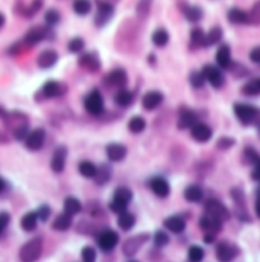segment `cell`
<instances>
[{
	"label": "cell",
	"instance_id": "6da1fadb",
	"mask_svg": "<svg viewBox=\"0 0 260 262\" xmlns=\"http://www.w3.org/2000/svg\"><path fill=\"white\" fill-rule=\"evenodd\" d=\"M3 122L15 140H23L28 136L29 121H28V116L25 113H21V111L6 113V116L3 117Z\"/></svg>",
	"mask_w": 260,
	"mask_h": 262
},
{
	"label": "cell",
	"instance_id": "7a4b0ae2",
	"mask_svg": "<svg viewBox=\"0 0 260 262\" xmlns=\"http://www.w3.org/2000/svg\"><path fill=\"white\" fill-rule=\"evenodd\" d=\"M132 200V190L127 186H121V187H117L114 190V194H113V200L110 203V209L117 213L119 215L121 212L127 210L128 204L131 203Z\"/></svg>",
	"mask_w": 260,
	"mask_h": 262
},
{
	"label": "cell",
	"instance_id": "3957f363",
	"mask_svg": "<svg viewBox=\"0 0 260 262\" xmlns=\"http://www.w3.org/2000/svg\"><path fill=\"white\" fill-rule=\"evenodd\" d=\"M43 253V241L40 238H32L28 243H25L21 246L20 252H18V258L20 261L25 262H32L37 261Z\"/></svg>",
	"mask_w": 260,
	"mask_h": 262
},
{
	"label": "cell",
	"instance_id": "277c9868",
	"mask_svg": "<svg viewBox=\"0 0 260 262\" xmlns=\"http://www.w3.org/2000/svg\"><path fill=\"white\" fill-rule=\"evenodd\" d=\"M84 107L91 116H101L105 110V101L99 90H91L85 99H84Z\"/></svg>",
	"mask_w": 260,
	"mask_h": 262
},
{
	"label": "cell",
	"instance_id": "5b68a950",
	"mask_svg": "<svg viewBox=\"0 0 260 262\" xmlns=\"http://www.w3.org/2000/svg\"><path fill=\"white\" fill-rule=\"evenodd\" d=\"M204 209H205V213H208V215H211V217H215L216 220H219L222 223L230 220V210L227 209V206L222 204L221 201L215 200V198L207 200Z\"/></svg>",
	"mask_w": 260,
	"mask_h": 262
},
{
	"label": "cell",
	"instance_id": "8992f818",
	"mask_svg": "<svg viewBox=\"0 0 260 262\" xmlns=\"http://www.w3.org/2000/svg\"><path fill=\"white\" fill-rule=\"evenodd\" d=\"M96 241H98V246L102 252L108 253L111 252L117 244H119V235H117V232L111 230V229H105L102 232L98 233V238H96Z\"/></svg>",
	"mask_w": 260,
	"mask_h": 262
},
{
	"label": "cell",
	"instance_id": "52a82bcc",
	"mask_svg": "<svg viewBox=\"0 0 260 262\" xmlns=\"http://www.w3.org/2000/svg\"><path fill=\"white\" fill-rule=\"evenodd\" d=\"M149 240V235L148 233H141V235H135V236H131L128 240L124 243L122 246V252L127 258H132L138 250L140 247L143 246L146 241Z\"/></svg>",
	"mask_w": 260,
	"mask_h": 262
},
{
	"label": "cell",
	"instance_id": "ba28073f",
	"mask_svg": "<svg viewBox=\"0 0 260 262\" xmlns=\"http://www.w3.org/2000/svg\"><path fill=\"white\" fill-rule=\"evenodd\" d=\"M47 37H49V29L43 28V26H35V28H31L26 32V35L23 37L21 43H23V46H26V47H32V46L40 44Z\"/></svg>",
	"mask_w": 260,
	"mask_h": 262
},
{
	"label": "cell",
	"instance_id": "9c48e42d",
	"mask_svg": "<svg viewBox=\"0 0 260 262\" xmlns=\"http://www.w3.org/2000/svg\"><path fill=\"white\" fill-rule=\"evenodd\" d=\"M233 110H234L236 117H238L239 121L245 125L254 122V119L259 116V110L253 105H248V104H234Z\"/></svg>",
	"mask_w": 260,
	"mask_h": 262
},
{
	"label": "cell",
	"instance_id": "30bf717a",
	"mask_svg": "<svg viewBox=\"0 0 260 262\" xmlns=\"http://www.w3.org/2000/svg\"><path fill=\"white\" fill-rule=\"evenodd\" d=\"M231 198L234 201L236 206V213L242 221H250L251 218L247 215V201H245V192L242 190V187H233L231 189Z\"/></svg>",
	"mask_w": 260,
	"mask_h": 262
},
{
	"label": "cell",
	"instance_id": "8fae6325",
	"mask_svg": "<svg viewBox=\"0 0 260 262\" xmlns=\"http://www.w3.org/2000/svg\"><path fill=\"white\" fill-rule=\"evenodd\" d=\"M78 64L90 74H96L101 70V60L94 52H85L78 58Z\"/></svg>",
	"mask_w": 260,
	"mask_h": 262
},
{
	"label": "cell",
	"instance_id": "7c38bea8",
	"mask_svg": "<svg viewBox=\"0 0 260 262\" xmlns=\"http://www.w3.org/2000/svg\"><path fill=\"white\" fill-rule=\"evenodd\" d=\"M96 5H98V12H96L94 23H96L98 26H104L105 23L113 17L114 6L110 2H107V0H96Z\"/></svg>",
	"mask_w": 260,
	"mask_h": 262
},
{
	"label": "cell",
	"instance_id": "4fadbf2b",
	"mask_svg": "<svg viewBox=\"0 0 260 262\" xmlns=\"http://www.w3.org/2000/svg\"><path fill=\"white\" fill-rule=\"evenodd\" d=\"M44 140H46V131L43 128H37L25 137V144L29 151H38L43 148Z\"/></svg>",
	"mask_w": 260,
	"mask_h": 262
},
{
	"label": "cell",
	"instance_id": "5bb4252c",
	"mask_svg": "<svg viewBox=\"0 0 260 262\" xmlns=\"http://www.w3.org/2000/svg\"><path fill=\"white\" fill-rule=\"evenodd\" d=\"M202 74H204V77H205V81H208V84L211 86V87H215V88H221L222 86H224V75H222V72L218 69V67H213V66H210V64H207V66H204V69H202Z\"/></svg>",
	"mask_w": 260,
	"mask_h": 262
},
{
	"label": "cell",
	"instance_id": "9a60e30c",
	"mask_svg": "<svg viewBox=\"0 0 260 262\" xmlns=\"http://www.w3.org/2000/svg\"><path fill=\"white\" fill-rule=\"evenodd\" d=\"M128 83V75L124 69H114L105 77V84L114 88H124Z\"/></svg>",
	"mask_w": 260,
	"mask_h": 262
},
{
	"label": "cell",
	"instance_id": "2e32d148",
	"mask_svg": "<svg viewBox=\"0 0 260 262\" xmlns=\"http://www.w3.org/2000/svg\"><path fill=\"white\" fill-rule=\"evenodd\" d=\"M65 91H67V86L60 81H47L41 88L44 98H60L63 94H65Z\"/></svg>",
	"mask_w": 260,
	"mask_h": 262
},
{
	"label": "cell",
	"instance_id": "e0dca14e",
	"mask_svg": "<svg viewBox=\"0 0 260 262\" xmlns=\"http://www.w3.org/2000/svg\"><path fill=\"white\" fill-rule=\"evenodd\" d=\"M239 255V247L234 246L233 243L222 241L216 247V258L219 261H231Z\"/></svg>",
	"mask_w": 260,
	"mask_h": 262
},
{
	"label": "cell",
	"instance_id": "ac0fdd59",
	"mask_svg": "<svg viewBox=\"0 0 260 262\" xmlns=\"http://www.w3.org/2000/svg\"><path fill=\"white\" fill-rule=\"evenodd\" d=\"M65 159H67V148L64 145L58 147L54 154H52V159H51V168L54 173L60 174L64 171L65 168Z\"/></svg>",
	"mask_w": 260,
	"mask_h": 262
},
{
	"label": "cell",
	"instance_id": "d6986e66",
	"mask_svg": "<svg viewBox=\"0 0 260 262\" xmlns=\"http://www.w3.org/2000/svg\"><path fill=\"white\" fill-rule=\"evenodd\" d=\"M191 134L192 137L196 140V142H201V144H205V142H208L211 139V134H213V131H211V128L204 124V122H196L191 127Z\"/></svg>",
	"mask_w": 260,
	"mask_h": 262
},
{
	"label": "cell",
	"instance_id": "ffe728a7",
	"mask_svg": "<svg viewBox=\"0 0 260 262\" xmlns=\"http://www.w3.org/2000/svg\"><path fill=\"white\" fill-rule=\"evenodd\" d=\"M149 187H151L152 192L160 198H166L171 194V186H169L168 180L163 178V177H154L149 181Z\"/></svg>",
	"mask_w": 260,
	"mask_h": 262
},
{
	"label": "cell",
	"instance_id": "44dd1931",
	"mask_svg": "<svg viewBox=\"0 0 260 262\" xmlns=\"http://www.w3.org/2000/svg\"><path fill=\"white\" fill-rule=\"evenodd\" d=\"M164 96H163V93L158 91V90H151L148 93L143 94V98H141V105H143L145 110H155L157 107L161 105Z\"/></svg>",
	"mask_w": 260,
	"mask_h": 262
},
{
	"label": "cell",
	"instance_id": "7402d4cb",
	"mask_svg": "<svg viewBox=\"0 0 260 262\" xmlns=\"http://www.w3.org/2000/svg\"><path fill=\"white\" fill-rule=\"evenodd\" d=\"M127 147L122 145V144H108L107 148H105V154H107V159L113 163H117V162H122L125 157H127Z\"/></svg>",
	"mask_w": 260,
	"mask_h": 262
},
{
	"label": "cell",
	"instance_id": "603a6c76",
	"mask_svg": "<svg viewBox=\"0 0 260 262\" xmlns=\"http://www.w3.org/2000/svg\"><path fill=\"white\" fill-rule=\"evenodd\" d=\"M198 122V116L194 110L191 108H183L178 114V128L186 130V128H191L194 124Z\"/></svg>",
	"mask_w": 260,
	"mask_h": 262
},
{
	"label": "cell",
	"instance_id": "cb8c5ba5",
	"mask_svg": "<svg viewBox=\"0 0 260 262\" xmlns=\"http://www.w3.org/2000/svg\"><path fill=\"white\" fill-rule=\"evenodd\" d=\"M199 227L205 232V233H213L216 235L221 229H222V221L216 220L215 217L208 215V213H205V215L199 220Z\"/></svg>",
	"mask_w": 260,
	"mask_h": 262
},
{
	"label": "cell",
	"instance_id": "d4e9b609",
	"mask_svg": "<svg viewBox=\"0 0 260 262\" xmlns=\"http://www.w3.org/2000/svg\"><path fill=\"white\" fill-rule=\"evenodd\" d=\"M57 61H58V54L52 49L43 51L37 58V64L40 69H51L57 64Z\"/></svg>",
	"mask_w": 260,
	"mask_h": 262
},
{
	"label": "cell",
	"instance_id": "484cf974",
	"mask_svg": "<svg viewBox=\"0 0 260 262\" xmlns=\"http://www.w3.org/2000/svg\"><path fill=\"white\" fill-rule=\"evenodd\" d=\"M216 63L221 69L231 67V49L228 44H222L216 52Z\"/></svg>",
	"mask_w": 260,
	"mask_h": 262
},
{
	"label": "cell",
	"instance_id": "4316f807",
	"mask_svg": "<svg viewBox=\"0 0 260 262\" xmlns=\"http://www.w3.org/2000/svg\"><path fill=\"white\" fill-rule=\"evenodd\" d=\"M38 215H37V210H31L28 213H25V215L21 217L20 220V227L25 230V232H32L37 229L38 226Z\"/></svg>",
	"mask_w": 260,
	"mask_h": 262
},
{
	"label": "cell",
	"instance_id": "83f0119b",
	"mask_svg": "<svg viewBox=\"0 0 260 262\" xmlns=\"http://www.w3.org/2000/svg\"><path fill=\"white\" fill-rule=\"evenodd\" d=\"M163 224H164V227H166L172 233H183L184 229H186V221L181 217H178V215L168 217L166 220L163 221Z\"/></svg>",
	"mask_w": 260,
	"mask_h": 262
},
{
	"label": "cell",
	"instance_id": "f1b7e54d",
	"mask_svg": "<svg viewBox=\"0 0 260 262\" xmlns=\"http://www.w3.org/2000/svg\"><path fill=\"white\" fill-rule=\"evenodd\" d=\"M134 93L131 91V90H127L125 87L124 88H121L119 91L116 93V96H114V102L119 105V107H122V108H127V107H130L132 102H134Z\"/></svg>",
	"mask_w": 260,
	"mask_h": 262
},
{
	"label": "cell",
	"instance_id": "f546056e",
	"mask_svg": "<svg viewBox=\"0 0 260 262\" xmlns=\"http://www.w3.org/2000/svg\"><path fill=\"white\" fill-rule=\"evenodd\" d=\"M184 198L189 203H199L204 198V192H202V187L198 184H191L184 189Z\"/></svg>",
	"mask_w": 260,
	"mask_h": 262
},
{
	"label": "cell",
	"instance_id": "4dcf8cb0",
	"mask_svg": "<svg viewBox=\"0 0 260 262\" xmlns=\"http://www.w3.org/2000/svg\"><path fill=\"white\" fill-rule=\"evenodd\" d=\"M227 17H228V21L233 23V25H245V23H248V12L239 8H231Z\"/></svg>",
	"mask_w": 260,
	"mask_h": 262
},
{
	"label": "cell",
	"instance_id": "1f68e13d",
	"mask_svg": "<svg viewBox=\"0 0 260 262\" xmlns=\"http://www.w3.org/2000/svg\"><path fill=\"white\" fill-rule=\"evenodd\" d=\"M134 224H135V217L132 215L131 212L124 210V212L119 213V218H117V226H119L122 230H125V232L131 230L134 227Z\"/></svg>",
	"mask_w": 260,
	"mask_h": 262
},
{
	"label": "cell",
	"instance_id": "d6a6232c",
	"mask_svg": "<svg viewBox=\"0 0 260 262\" xmlns=\"http://www.w3.org/2000/svg\"><path fill=\"white\" fill-rule=\"evenodd\" d=\"M70 227H72V215H68V213H65V212L60 213L52 223V229L58 230V232H64Z\"/></svg>",
	"mask_w": 260,
	"mask_h": 262
},
{
	"label": "cell",
	"instance_id": "836d02e7",
	"mask_svg": "<svg viewBox=\"0 0 260 262\" xmlns=\"http://www.w3.org/2000/svg\"><path fill=\"white\" fill-rule=\"evenodd\" d=\"M81 210H82V204L76 197H67L64 200V212L68 213V215L75 217Z\"/></svg>",
	"mask_w": 260,
	"mask_h": 262
},
{
	"label": "cell",
	"instance_id": "e575fe53",
	"mask_svg": "<svg viewBox=\"0 0 260 262\" xmlns=\"http://www.w3.org/2000/svg\"><path fill=\"white\" fill-rule=\"evenodd\" d=\"M78 171L84 178H94L96 171H98V166L90 160H82L78 166Z\"/></svg>",
	"mask_w": 260,
	"mask_h": 262
},
{
	"label": "cell",
	"instance_id": "d590c367",
	"mask_svg": "<svg viewBox=\"0 0 260 262\" xmlns=\"http://www.w3.org/2000/svg\"><path fill=\"white\" fill-rule=\"evenodd\" d=\"M245 154L248 156V159H250V162L254 165V170H253V178L254 180H257V181H260V156L253 150V148H247L245 150Z\"/></svg>",
	"mask_w": 260,
	"mask_h": 262
},
{
	"label": "cell",
	"instance_id": "8d00e7d4",
	"mask_svg": "<svg viewBox=\"0 0 260 262\" xmlns=\"http://www.w3.org/2000/svg\"><path fill=\"white\" fill-rule=\"evenodd\" d=\"M222 40V29L219 26H215V28H211L208 31V34H205L204 37V47L207 46H213L216 43H219Z\"/></svg>",
	"mask_w": 260,
	"mask_h": 262
},
{
	"label": "cell",
	"instance_id": "74e56055",
	"mask_svg": "<svg viewBox=\"0 0 260 262\" xmlns=\"http://www.w3.org/2000/svg\"><path fill=\"white\" fill-rule=\"evenodd\" d=\"M242 93L247 94V96H257V94H260V78L256 77L250 80L247 84H244Z\"/></svg>",
	"mask_w": 260,
	"mask_h": 262
},
{
	"label": "cell",
	"instance_id": "f35d334b",
	"mask_svg": "<svg viewBox=\"0 0 260 262\" xmlns=\"http://www.w3.org/2000/svg\"><path fill=\"white\" fill-rule=\"evenodd\" d=\"M152 43L157 47H164L169 43V32L166 29H163V28L155 29L154 34H152Z\"/></svg>",
	"mask_w": 260,
	"mask_h": 262
},
{
	"label": "cell",
	"instance_id": "ab89813d",
	"mask_svg": "<svg viewBox=\"0 0 260 262\" xmlns=\"http://www.w3.org/2000/svg\"><path fill=\"white\" fill-rule=\"evenodd\" d=\"M110 178H111V168L108 165H101L96 171V175H94V181L102 186L107 181H110Z\"/></svg>",
	"mask_w": 260,
	"mask_h": 262
},
{
	"label": "cell",
	"instance_id": "60d3db41",
	"mask_svg": "<svg viewBox=\"0 0 260 262\" xmlns=\"http://www.w3.org/2000/svg\"><path fill=\"white\" fill-rule=\"evenodd\" d=\"M146 128V121L141 116H134L128 122V130L134 134H138Z\"/></svg>",
	"mask_w": 260,
	"mask_h": 262
},
{
	"label": "cell",
	"instance_id": "b9f144b4",
	"mask_svg": "<svg viewBox=\"0 0 260 262\" xmlns=\"http://www.w3.org/2000/svg\"><path fill=\"white\" fill-rule=\"evenodd\" d=\"M91 0H73V11L78 14V15H87L90 14L91 11Z\"/></svg>",
	"mask_w": 260,
	"mask_h": 262
},
{
	"label": "cell",
	"instance_id": "7bdbcfd3",
	"mask_svg": "<svg viewBox=\"0 0 260 262\" xmlns=\"http://www.w3.org/2000/svg\"><path fill=\"white\" fill-rule=\"evenodd\" d=\"M84 47H85V41L81 37H73L67 44V49L70 54H79L84 51Z\"/></svg>",
	"mask_w": 260,
	"mask_h": 262
},
{
	"label": "cell",
	"instance_id": "ee69618b",
	"mask_svg": "<svg viewBox=\"0 0 260 262\" xmlns=\"http://www.w3.org/2000/svg\"><path fill=\"white\" fill-rule=\"evenodd\" d=\"M184 15H186V18H187L189 21L196 23V21H199L201 17H202V9L198 8V6H187V8L184 9Z\"/></svg>",
	"mask_w": 260,
	"mask_h": 262
},
{
	"label": "cell",
	"instance_id": "f6af8a7d",
	"mask_svg": "<svg viewBox=\"0 0 260 262\" xmlns=\"http://www.w3.org/2000/svg\"><path fill=\"white\" fill-rule=\"evenodd\" d=\"M151 6H152V0H138L137 3V8H135V12L140 18H145L148 17L149 11H151Z\"/></svg>",
	"mask_w": 260,
	"mask_h": 262
},
{
	"label": "cell",
	"instance_id": "bcb514c9",
	"mask_svg": "<svg viewBox=\"0 0 260 262\" xmlns=\"http://www.w3.org/2000/svg\"><path fill=\"white\" fill-rule=\"evenodd\" d=\"M189 83H191L194 88H201L205 83V77L202 74V70H195V72H192L191 77H189Z\"/></svg>",
	"mask_w": 260,
	"mask_h": 262
},
{
	"label": "cell",
	"instance_id": "7dc6e473",
	"mask_svg": "<svg viewBox=\"0 0 260 262\" xmlns=\"http://www.w3.org/2000/svg\"><path fill=\"white\" fill-rule=\"evenodd\" d=\"M44 20H46V23H47V25H49V26H55V25H58L60 20H61V14H60L58 9L51 8V9H47V11H46V14H44Z\"/></svg>",
	"mask_w": 260,
	"mask_h": 262
},
{
	"label": "cell",
	"instance_id": "c3c4849f",
	"mask_svg": "<svg viewBox=\"0 0 260 262\" xmlns=\"http://www.w3.org/2000/svg\"><path fill=\"white\" fill-rule=\"evenodd\" d=\"M204 255H205L204 249L199 247V246H191V247H189V252H187V258H189V261H192V262L202 261Z\"/></svg>",
	"mask_w": 260,
	"mask_h": 262
},
{
	"label": "cell",
	"instance_id": "681fc988",
	"mask_svg": "<svg viewBox=\"0 0 260 262\" xmlns=\"http://www.w3.org/2000/svg\"><path fill=\"white\" fill-rule=\"evenodd\" d=\"M204 37L205 34L202 32V29L195 28L191 32V41H192V47H204Z\"/></svg>",
	"mask_w": 260,
	"mask_h": 262
},
{
	"label": "cell",
	"instance_id": "f907efd6",
	"mask_svg": "<svg viewBox=\"0 0 260 262\" xmlns=\"http://www.w3.org/2000/svg\"><path fill=\"white\" fill-rule=\"evenodd\" d=\"M248 23L250 25H259L260 23V0H257L248 12Z\"/></svg>",
	"mask_w": 260,
	"mask_h": 262
},
{
	"label": "cell",
	"instance_id": "816d5d0a",
	"mask_svg": "<svg viewBox=\"0 0 260 262\" xmlns=\"http://www.w3.org/2000/svg\"><path fill=\"white\" fill-rule=\"evenodd\" d=\"M154 244L157 247H164V246H168L169 244V236L166 232H163V230H157L154 233Z\"/></svg>",
	"mask_w": 260,
	"mask_h": 262
},
{
	"label": "cell",
	"instance_id": "f5cc1de1",
	"mask_svg": "<svg viewBox=\"0 0 260 262\" xmlns=\"http://www.w3.org/2000/svg\"><path fill=\"white\" fill-rule=\"evenodd\" d=\"M41 6H43V0H32V3L25 11H23V15H26L28 18H31L41 9Z\"/></svg>",
	"mask_w": 260,
	"mask_h": 262
},
{
	"label": "cell",
	"instance_id": "db71d44e",
	"mask_svg": "<svg viewBox=\"0 0 260 262\" xmlns=\"http://www.w3.org/2000/svg\"><path fill=\"white\" fill-rule=\"evenodd\" d=\"M96 250H94L91 246H85V247H82V252H81V258H82V261H85V262H93L94 259H96Z\"/></svg>",
	"mask_w": 260,
	"mask_h": 262
},
{
	"label": "cell",
	"instance_id": "11a10c76",
	"mask_svg": "<svg viewBox=\"0 0 260 262\" xmlns=\"http://www.w3.org/2000/svg\"><path fill=\"white\" fill-rule=\"evenodd\" d=\"M37 215H38V220L40 221H47L51 217V207L47 204H43L37 209Z\"/></svg>",
	"mask_w": 260,
	"mask_h": 262
},
{
	"label": "cell",
	"instance_id": "9f6ffc18",
	"mask_svg": "<svg viewBox=\"0 0 260 262\" xmlns=\"http://www.w3.org/2000/svg\"><path fill=\"white\" fill-rule=\"evenodd\" d=\"M233 144H234V140H233L231 137H221L219 142H218V148L225 151V150H228L230 147H233Z\"/></svg>",
	"mask_w": 260,
	"mask_h": 262
},
{
	"label": "cell",
	"instance_id": "6f0895ef",
	"mask_svg": "<svg viewBox=\"0 0 260 262\" xmlns=\"http://www.w3.org/2000/svg\"><path fill=\"white\" fill-rule=\"evenodd\" d=\"M9 213L8 212H0V230H5L9 224Z\"/></svg>",
	"mask_w": 260,
	"mask_h": 262
},
{
	"label": "cell",
	"instance_id": "680465c9",
	"mask_svg": "<svg viewBox=\"0 0 260 262\" xmlns=\"http://www.w3.org/2000/svg\"><path fill=\"white\" fill-rule=\"evenodd\" d=\"M250 60L256 64H260V46H256L250 52Z\"/></svg>",
	"mask_w": 260,
	"mask_h": 262
},
{
	"label": "cell",
	"instance_id": "91938a15",
	"mask_svg": "<svg viewBox=\"0 0 260 262\" xmlns=\"http://www.w3.org/2000/svg\"><path fill=\"white\" fill-rule=\"evenodd\" d=\"M254 209H256L257 218H260V187H259V190H257V197H256V206H254Z\"/></svg>",
	"mask_w": 260,
	"mask_h": 262
},
{
	"label": "cell",
	"instance_id": "94428289",
	"mask_svg": "<svg viewBox=\"0 0 260 262\" xmlns=\"http://www.w3.org/2000/svg\"><path fill=\"white\" fill-rule=\"evenodd\" d=\"M216 240V235H213V233H205V238H204V241L207 243V244H210V243H213Z\"/></svg>",
	"mask_w": 260,
	"mask_h": 262
},
{
	"label": "cell",
	"instance_id": "6125c7cd",
	"mask_svg": "<svg viewBox=\"0 0 260 262\" xmlns=\"http://www.w3.org/2000/svg\"><path fill=\"white\" fill-rule=\"evenodd\" d=\"M9 139L3 134V133H0V144H8Z\"/></svg>",
	"mask_w": 260,
	"mask_h": 262
},
{
	"label": "cell",
	"instance_id": "be15d7a7",
	"mask_svg": "<svg viewBox=\"0 0 260 262\" xmlns=\"http://www.w3.org/2000/svg\"><path fill=\"white\" fill-rule=\"evenodd\" d=\"M3 25H5V15L0 12V29L3 28Z\"/></svg>",
	"mask_w": 260,
	"mask_h": 262
},
{
	"label": "cell",
	"instance_id": "e7e4bbea",
	"mask_svg": "<svg viewBox=\"0 0 260 262\" xmlns=\"http://www.w3.org/2000/svg\"><path fill=\"white\" fill-rule=\"evenodd\" d=\"M6 116V111H5V108L3 107H0V119H3Z\"/></svg>",
	"mask_w": 260,
	"mask_h": 262
},
{
	"label": "cell",
	"instance_id": "03108f58",
	"mask_svg": "<svg viewBox=\"0 0 260 262\" xmlns=\"http://www.w3.org/2000/svg\"><path fill=\"white\" fill-rule=\"evenodd\" d=\"M3 189H5V181H3L2 178H0V192H2Z\"/></svg>",
	"mask_w": 260,
	"mask_h": 262
},
{
	"label": "cell",
	"instance_id": "003e7915",
	"mask_svg": "<svg viewBox=\"0 0 260 262\" xmlns=\"http://www.w3.org/2000/svg\"><path fill=\"white\" fill-rule=\"evenodd\" d=\"M0 233H2V230H0Z\"/></svg>",
	"mask_w": 260,
	"mask_h": 262
}]
</instances>
